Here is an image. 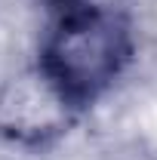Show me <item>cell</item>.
<instances>
[{
  "label": "cell",
  "instance_id": "6da1fadb",
  "mask_svg": "<svg viewBox=\"0 0 157 160\" xmlns=\"http://www.w3.org/2000/svg\"><path fill=\"white\" fill-rule=\"evenodd\" d=\"M139 52L129 16L96 0L53 12L37 43V65L68 99L86 114L105 99Z\"/></svg>",
  "mask_w": 157,
  "mask_h": 160
},
{
  "label": "cell",
  "instance_id": "7a4b0ae2",
  "mask_svg": "<svg viewBox=\"0 0 157 160\" xmlns=\"http://www.w3.org/2000/svg\"><path fill=\"white\" fill-rule=\"evenodd\" d=\"M83 117L37 62L0 83V142L16 151H49Z\"/></svg>",
  "mask_w": 157,
  "mask_h": 160
},
{
  "label": "cell",
  "instance_id": "3957f363",
  "mask_svg": "<svg viewBox=\"0 0 157 160\" xmlns=\"http://www.w3.org/2000/svg\"><path fill=\"white\" fill-rule=\"evenodd\" d=\"M37 3H43V6L53 9V12H59V9H68V6H77L83 0H37Z\"/></svg>",
  "mask_w": 157,
  "mask_h": 160
}]
</instances>
